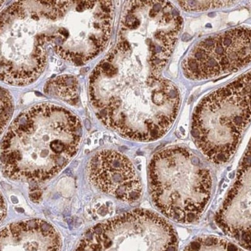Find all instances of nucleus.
<instances>
[{"mask_svg":"<svg viewBox=\"0 0 251 251\" xmlns=\"http://www.w3.org/2000/svg\"><path fill=\"white\" fill-rule=\"evenodd\" d=\"M89 96L95 115L106 127L138 142L166 135L181 103L173 82L119 44L90 76Z\"/></svg>","mask_w":251,"mask_h":251,"instance_id":"obj_1","label":"nucleus"},{"mask_svg":"<svg viewBox=\"0 0 251 251\" xmlns=\"http://www.w3.org/2000/svg\"><path fill=\"white\" fill-rule=\"evenodd\" d=\"M80 119L55 104L33 106L20 114L2 138V172L13 180L42 182L57 175L80 147Z\"/></svg>","mask_w":251,"mask_h":251,"instance_id":"obj_2","label":"nucleus"},{"mask_svg":"<svg viewBox=\"0 0 251 251\" xmlns=\"http://www.w3.org/2000/svg\"><path fill=\"white\" fill-rule=\"evenodd\" d=\"M151 201L170 220L196 222L205 211L213 189L211 173L186 148L170 147L153 155L149 166Z\"/></svg>","mask_w":251,"mask_h":251,"instance_id":"obj_3","label":"nucleus"},{"mask_svg":"<svg viewBox=\"0 0 251 251\" xmlns=\"http://www.w3.org/2000/svg\"><path fill=\"white\" fill-rule=\"evenodd\" d=\"M251 122V71L205 97L193 113L192 135L208 160L226 163Z\"/></svg>","mask_w":251,"mask_h":251,"instance_id":"obj_4","label":"nucleus"},{"mask_svg":"<svg viewBox=\"0 0 251 251\" xmlns=\"http://www.w3.org/2000/svg\"><path fill=\"white\" fill-rule=\"evenodd\" d=\"M114 9L111 1H50L48 44L66 61L88 62L108 44Z\"/></svg>","mask_w":251,"mask_h":251,"instance_id":"obj_5","label":"nucleus"},{"mask_svg":"<svg viewBox=\"0 0 251 251\" xmlns=\"http://www.w3.org/2000/svg\"><path fill=\"white\" fill-rule=\"evenodd\" d=\"M49 20L42 1H20L1 15V77L6 84H30L47 64Z\"/></svg>","mask_w":251,"mask_h":251,"instance_id":"obj_6","label":"nucleus"},{"mask_svg":"<svg viewBox=\"0 0 251 251\" xmlns=\"http://www.w3.org/2000/svg\"><path fill=\"white\" fill-rule=\"evenodd\" d=\"M182 26L176 8L168 1H131L125 8L118 43L160 75L167 65Z\"/></svg>","mask_w":251,"mask_h":251,"instance_id":"obj_7","label":"nucleus"},{"mask_svg":"<svg viewBox=\"0 0 251 251\" xmlns=\"http://www.w3.org/2000/svg\"><path fill=\"white\" fill-rule=\"evenodd\" d=\"M176 232L154 212L135 209L97 224L75 251H177Z\"/></svg>","mask_w":251,"mask_h":251,"instance_id":"obj_8","label":"nucleus"},{"mask_svg":"<svg viewBox=\"0 0 251 251\" xmlns=\"http://www.w3.org/2000/svg\"><path fill=\"white\" fill-rule=\"evenodd\" d=\"M251 64V29L237 27L202 40L182 64L184 75L193 80L214 78Z\"/></svg>","mask_w":251,"mask_h":251,"instance_id":"obj_9","label":"nucleus"},{"mask_svg":"<svg viewBox=\"0 0 251 251\" xmlns=\"http://www.w3.org/2000/svg\"><path fill=\"white\" fill-rule=\"evenodd\" d=\"M215 222L226 236L251 251V139Z\"/></svg>","mask_w":251,"mask_h":251,"instance_id":"obj_10","label":"nucleus"},{"mask_svg":"<svg viewBox=\"0 0 251 251\" xmlns=\"http://www.w3.org/2000/svg\"><path fill=\"white\" fill-rule=\"evenodd\" d=\"M91 183L105 194L126 202H135L142 197V186L131 161L115 150L95 154L88 166Z\"/></svg>","mask_w":251,"mask_h":251,"instance_id":"obj_11","label":"nucleus"},{"mask_svg":"<svg viewBox=\"0 0 251 251\" xmlns=\"http://www.w3.org/2000/svg\"><path fill=\"white\" fill-rule=\"evenodd\" d=\"M57 229L42 220L9 224L1 233V251H60Z\"/></svg>","mask_w":251,"mask_h":251,"instance_id":"obj_12","label":"nucleus"},{"mask_svg":"<svg viewBox=\"0 0 251 251\" xmlns=\"http://www.w3.org/2000/svg\"><path fill=\"white\" fill-rule=\"evenodd\" d=\"M45 92L50 96L68 102V104H76L78 101V81L71 75L57 76L48 82Z\"/></svg>","mask_w":251,"mask_h":251,"instance_id":"obj_13","label":"nucleus"},{"mask_svg":"<svg viewBox=\"0 0 251 251\" xmlns=\"http://www.w3.org/2000/svg\"><path fill=\"white\" fill-rule=\"evenodd\" d=\"M184 251H243L233 243L220 237H201L192 241Z\"/></svg>","mask_w":251,"mask_h":251,"instance_id":"obj_14","label":"nucleus"},{"mask_svg":"<svg viewBox=\"0 0 251 251\" xmlns=\"http://www.w3.org/2000/svg\"><path fill=\"white\" fill-rule=\"evenodd\" d=\"M236 2L232 1H179V6L187 12L207 11L231 6Z\"/></svg>","mask_w":251,"mask_h":251,"instance_id":"obj_15","label":"nucleus"},{"mask_svg":"<svg viewBox=\"0 0 251 251\" xmlns=\"http://www.w3.org/2000/svg\"><path fill=\"white\" fill-rule=\"evenodd\" d=\"M13 100L7 90L2 88L1 91V131L8 124L13 113Z\"/></svg>","mask_w":251,"mask_h":251,"instance_id":"obj_16","label":"nucleus"}]
</instances>
